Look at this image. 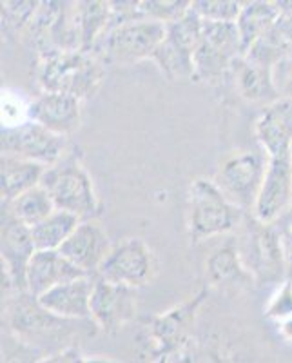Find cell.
Segmentation results:
<instances>
[{"label": "cell", "instance_id": "cell-24", "mask_svg": "<svg viewBox=\"0 0 292 363\" xmlns=\"http://www.w3.org/2000/svg\"><path fill=\"white\" fill-rule=\"evenodd\" d=\"M80 51L93 53L111 24V2H74Z\"/></svg>", "mask_w": 292, "mask_h": 363}, {"label": "cell", "instance_id": "cell-19", "mask_svg": "<svg viewBox=\"0 0 292 363\" xmlns=\"http://www.w3.org/2000/svg\"><path fill=\"white\" fill-rule=\"evenodd\" d=\"M95 281L96 277L67 281L38 296V301L45 311L66 320H91V296Z\"/></svg>", "mask_w": 292, "mask_h": 363}, {"label": "cell", "instance_id": "cell-34", "mask_svg": "<svg viewBox=\"0 0 292 363\" xmlns=\"http://www.w3.org/2000/svg\"><path fill=\"white\" fill-rule=\"evenodd\" d=\"M40 363H87V356L82 354L79 345H71L62 349V351L44 356Z\"/></svg>", "mask_w": 292, "mask_h": 363}, {"label": "cell", "instance_id": "cell-21", "mask_svg": "<svg viewBox=\"0 0 292 363\" xmlns=\"http://www.w3.org/2000/svg\"><path fill=\"white\" fill-rule=\"evenodd\" d=\"M240 95L249 102L265 104V108L280 100V89L274 82V69L243 57L235 67Z\"/></svg>", "mask_w": 292, "mask_h": 363}, {"label": "cell", "instance_id": "cell-27", "mask_svg": "<svg viewBox=\"0 0 292 363\" xmlns=\"http://www.w3.org/2000/svg\"><path fill=\"white\" fill-rule=\"evenodd\" d=\"M80 222L82 220L66 211H55L53 215L31 227V236L37 251H58Z\"/></svg>", "mask_w": 292, "mask_h": 363}, {"label": "cell", "instance_id": "cell-20", "mask_svg": "<svg viewBox=\"0 0 292 363\" xmlns=\"http://www.w3.org/2000/svg\"><path fill=\"white\" fill-rule=\"evenodd\" d=\"M256 138L267 157L291 153L292 147V100L280 99L259 115L254 125Z\"/></svg>", "mask_w": 292, "mask_h": 363}, {"label": "cell", "instance_id": "cell-38", "mask_svg": "<svg viewBox=\"0 0 292 363\" xmlns=\"http://www.w3.org/2000/svg\"><path fill=\"white\" fill-rule=\"evenodd\" d=\"M151 363H169V356H162V358L155 359V362H151Z\"/></svg>", "mask_w": 292, "mask_h": 363}, {"label": "cell", "instance_id": "cell-23", "mask_svg": "<svg viewBox=\"0 0 292 363\" xmlns=\"http://www.w3.org/2000/svg\"><path fill=\"white\" fill-rule=\"evenodd\" d=\"M45 165L37 162L22 160L15 157H4L0 160V187H2V202H11L26 191L40 186L45 173Z\"/></svg>", "mask_w": 292, "mask_h": 363}, {"label": "cell", "instance_id": "cell-17", "mask_svg": "<svg viewBox=\"0 0 292 363\" xmlns=\"http://www.w3.org/2000/svg\"><path fill=\"white\" fill-rule=\"evenodd\" d=\"M111 247L106 231L96 220H82L58 251L87 277H96Z\"/></svg>", "mask_w": 292, "mask_h": 363}, {"label": "cell", "instance_id": "cell-36", "mask_svg": "<svg viewBox=\"0 0 292 363\" xmlns=\"http://www.w3.org/2000/svg\"><path fill=\"white\" fill-rule=\"evenodd\" d=\"M278 330H280V336L285 340V342L292 343V318L278 323Z\"/></svg>", "mask_w": 292, "mask_h": 363}, {"label": "cell", "instance_id": "cell-30", "mask_svg": "<svg viewBox=\"0 0 292 363\" xmlns=\"http://www.w3.org/2000/svg\"><path fill=\"white\" fill-rule=\"evenodd\" d=\"M242 8L243 2H235V0H198V2H193V9L206 22L236 24Z\"/></svg>", "mask_w": 292, "mask_h": 363}, {"label": "cell", "instance_id": "cell-3", "mask_svg": "<svg viewBox=\"0 0 292 363\" xmlns=\"http://www.w3.org/2000/svg\"><path fill=\"white\" fill-rule=\"evenodd\" d=\"M106 77V64L95 53L64 51L42 58L38 84L44 91L66 93L86 100L99 91Z\"/></svg>", "mask_w": 292, "mask_h": 363}, {"label": "cell", "instance_id": "cell-4", "mask_svg": "<svg viewBox=\"0 0 292 363\" xmlns=\"http://www.w3.org/2000/svg\"><path fill=\"white\" fill-rule=\"evenodd\" d=\"M40 186L47 191L57 211H66L80 220L99 216V196L79 155H66L60 162L50 165Z\"/></svg>", "mask_w": 292, "mask_h": 363}, {"label": "cell", "instance_id": "cell-5", "mask_svg": "<svg viewBox=\"0 0 292 363\" xmlns=\"http://www.w3.org/2000/svg\"><path fill=\"white\" fill-rule=\"evenodd\" d=\"M245 213L227 199L214 180L196 178L189 187V235L193 242L235 231Z\"/></svg>", "mask_w": 292, "mask_h": 363}, {"label": "cell", "instance_id": "cell-25", "mask_svg": "<svg viewBox=\"0 0 292 363\" xmlns=\"http://www.w3.org/2000/svg\"><path fill=\"white\" fill-rule=\"evenodd\" d=\"M207 277L213 285H245L254 284L252 277L243 267L236 245H223L207 260Z\"/></svg>", "mask_w": 292, "mask_h": 363}, {"label": "cell", "instance_id": "cell-7", "mask_svg": "<svg viewBox=\"0 0 292 363\" xmlns=\"http://www.w3.org/2000/svg\"><path fill=\"white\" fill-rule=\"evenodd\" d=\"M203 21L191 6L189 11L167 26L165 38L152 55V62L173 82H186L196 79L194 55L202 40Z\"/></svg>", "mask_w": 292, "mask_h": 363}, {"label": "cell", "instance_id": "cell-29", "mask_svg": "<svg viewBox=\"0 0 292 363\" xmlns=\"http://www.w3.org/2000/svg\"><path fill=\"white\" fill-rule=\"evenodd\" d=\"M193 2L187 0H144L138 4L142 21L160 22V24H173L180 21L191 9Z\"/></svg>", "mask_w": 292, "mask_h": 363}, {"label": "cell", "instance_id": "cell-18", "mask_svg": "<svg viewBox=\"0 0 292 363\" xmlns=\"http://www.w3.org/2000/svg\"><path fill=\"white\" fill-rule=\"evenodd\" d=\"M84 277H87L86 272L74 267L60 251H37L28 267V293L38 298L58 285Z\"/></svg>", "mask_w": 292, "mask_h": 363}, {"label": "cell", "instance_id": "cell-37", "mask_svg": "<svg viewBox=\"0 0 292 363\" xmlns=\"http://www.w3.org/2000/svg\"><path fill=\"white\" fill-rule=\"evenodd\" d=\"M87 363H120V362H116V359H111V358H106V356H91V358H87Z\"/></svg>", "mask_w": 292, "mask_h": 363}, {"label": "cell", "instance_id": "cell-2", "mask_svg": "<svg viewBox=\"0 0 292 363\" xmlns=\"http://www.w3.org/2000/svg\"><path fill=\"white\" fill-rule=\"evenodd\" d=\"M245 229L238 247L243 267L258 285H281L288 280V260L280 231L274 223H262L245 216Z\"/></svg>", "mask_w": 292, "mask_h": 363}, {"label": "cell", "instance_id": "cell-32", "mask_svg": "<svg viewBox=\"0 0 292 363\" xmlns=\"http://www.w3.org/2000/svg\"><path fill=\"white\" fill-rule=\"evenodd\" d=\"M40 2H2V26L8 31H21L33 21Z\"/></svg>", "mask_w": 292, "mask_h": 363}, {"label": "cell", "instance_id": "cell-14", "mask_svg": "<svg viewBox=\"0 0 292 363\" xmlns=\"http://www.w3.org/2000/svg\"><path fill=\"white\" fill-rule=\"evenodd\" d=\"M292 207L291 153L269 157L264 186L258 194L252 216L262 223H276Z\"/></svg>", "mask_w": 292, "mask_h": 363}, {"label": "cell", "instance_id": "cell-11", "mask_svg": "<svg viewBox=\"0 0 292 363\" xmlns=\"http://www.w3.org/2000/svg\"><path fill=\"white\" fill-rule=\"evenodd\" d=\"M66 147L67 142L64 136L55 135L31 120L2 128L0 149L4 157L22 158L50 167L66 157Z\"/></svg>", "mask_w": 292, "mask_h": 363}, {"label": "cell", "instance_id": "cell-12", "mask_svg": "<svg viewBox=\"0 0 292 363\" xmlns=\"http://www.w3.org/2000/svg\"><path fill=\"white\" fill-rule=\"evenodd\" d=\"M2 287L6 293L28 291V267L37 252L31 227L2 213Z\"/></svg>", "mask_w": 292, "mask_h": 363}, {"label": "cell", "instance_id": "cell-1", "mask_svg": "<svg viewBox=\"0 0 292 363\" xmlns=\"http://www.w3.org/2000/svg\"><path fill=\"white\" fill-rule=\"evenodd\" d=\"M77 322L82 320H66L45 311L38 298L28 291L15 293L6 301V323L9 333L38 349L44 356V345H47V342H53L55 352L62 351L57 342L69 340L74 335Z\"/></svg>", "mask_w": 292, "mask_h": 363}, {"label": "cell", "instance_id": "cell-28", "mask_svg": "<svg viewBox=\"0 0 292 363\" xmlns=\"http://www.w3.org/2000/svg\"><path fill=\"white\" fill-rule=\"evenodd\" d=\"M169 363H229V359L213 343L189 336L169 356Z\"/></svg>", "mask_w": 292, "mask_h": 363}, {"label": "cell", "instance_id": "cell-10", "mask_svg": "<svg viewBox=\"0 0 292 363\" xmlns=\"http://www.w3.org/2000/svg\"><path fill=\"white\" fill-rule=\"evenodd\" d=\"M157 274V258L142 238H125L115 244L100 265L96 278L138 289Z\"/></svg>", "mask_w": 292, "mask_h": 363}, {"label": "cell", "instance_id": "cell-16", "mask_svg": "<svg viewBox=\"0 0 292 363\" xmlns=\"http://www.w3.org/2000/svg\"><path fill=\"white\" fill-rule=\"evenodd\" d=\"M82 100L66 93L44 91L26 109L28 120L42 125L47 131L67 138L74 131H79L82 122Z\"/></svg>", "mask_w": 292, "mask_h": 363}, {"label": "cell", "instance_id": "cell-13", "mask_svg": "<svg viewBox=\"0 0 292 363\" xmlns=\"http://www.w3.org/2000/svg\"><path fill=\"white\" fill-rule=\"evenodd\" d=\"M207 291L202 289L193 298L173 307L171 311L158 316H152L147 323V338L151 340L155 359L162 356H171L181 343L189 338L187 330L193 325L196 311L203 303ZM152 359V362H155Z\"/></svg>", "mask_w": 292, "mask_h": 363}, {"label": "cell", "instance_id": "cell-8", "mask_svg": "<svg viewBox=\"0 0 292 363\" xmlns=\"http://www.w3.org/2000/svg\"><path fill=\"white\" fill-rule=\"evenodd\" d=\"M269 157L256 151H242L227 157L220 164L214 184L236 207L249 213L254 209L264 186Z\"/></svg>", "mask_w": 292, "mask_h": 363}, {"label": "cell", "instance_id": "cell-9", "mask_svg": "<svg viewBox=\"0 0 292 363\" xmlns=\"http://www.w3.org/2000/svg\"><path fill=\"white\" fill-rule=\"evenodd\" d=\"M243 58L242 38L236 24L203 21L202 40L194 55L198 80H220Z\"/></svg>", "mask_w": 292, "mask_h": 363}, {"label": "cell", "instance_id": "cell-22", "mask_svg": "<svg viewBox=\"0 0 292 363\" xmlns=\"http://www.w3.org/2000/svg\"><path fill=\"white\" fill-rule=\"evenodd\" d=\"M280 15L281 11L278 2H264V0L243 2L242 13L236 21V28L242 38L243 57L259 38H264L271 31Z\"/></svg>", "mask_w": 292, "mask_h": 363}, {"label": "cell", "instance_id": "cell-31", "mask_svg": "<svg viewBox=\"0 0 292 363\" xmlns=\"http://www.w3.org/2000/svg\"><path fill=\"white\" fill-rule=\"evenodd\" d=\"M42 358L44 354L38 349L26 343L8 329L2 333V363H40Z\"/></svg>", "mask_w": 292, "mask_h": 363}, {"label": "cell", "instance_id": "cell-6", "mask_svg": "<svg viewBox=\"0 0 292 363\" xmlns=\"http://www.w3.org/2000/svg\"><path fill=\"white\" fill-rule=\"evenodd\" d=\"M167 26L152 21H133L111 28L96 44L93 53L106 66L131 64L147 60L157 53L158 45L164 42Z\"/></svg>", "mask_w": 292, "mask_h": 363}, {"label": "cell", "instance_id": "cell-15", "mask_svg": "<svg viewBox=\"0 0 292 363\" xmlns=\"http://www.w3.org/2000/svg\"><path fill=\"white\" fill-rule=\"evenodd\" d=\"M136 313V289L96 278L91 296V322L103 333H115Z\"/></svg>", "mask_w": 292, "mask_h": 363}, {"label": "cell", "instance_id": "cell-40", "mask_svg": "<svg viewBox=\"0 0 292 363\" xmlns=\"http://www.w3.org/2000/svg\"><path fill=\"white\" fill-rule=\"evenodd\" d=\"M291 160H292V147H291Z\"/></svg>", "mask_w": 292, "mask_h": 363}, {"label": "cell", "instance_id": "cell-39", "mask_svg": "<svg viewBox=\"0 0 292 363\" xmlns=\"http://www.w3.org/2000/svg\"><path fill=\"white\" fill-rule=\"evenodd\" d=\"M288 280H292V267H291V272H288Z\"/></svg>", "mask_w": 292, "mask_h": 363}, {"label": "cell", "instance_id": "cell-26", "mask_svg": "<svg viewBox=\"0 0 292 363\" xmlns=\"http://www.w3.org/2000/svg\"><path fill=\"white\" fill-rule=\"evenodd\" d=\"M55 203L42 186L26 191L11 202H2V213L18 220L28 227H33L55 213Z\"/></svg>", "mask_w": 292, "mask_h": 363}, {"label": "cell", "instance_id": "cell-33", "mask_svg": "<svg viewBox=\"0 0 292 363\" xmlns=\"http://www.w3.org/2000/svg\"><path fill=\"white\" fill-rule=\"evenodd\" d=\"M265 316L278 323L292 318V280H285L276 287L274 294L265 307Z\"/></svg>", "mask_w": 292, "mask_h": 363}, {"label": "cell", "instance_id": "cell-35", "mask_svg": "<svg viewBox=\"0 0 292 363\" xmlns=\"http://www.w3.org/2000/svg\"><path fill=\"white\" fill-rule=\"evenodd\" d=\"M274 225L278 227L281 240H283V247H285V252H287L288 267H292V207L285 213L283 216H281L280 220H278V222L274 223Z\"/></svg>", "mask_w": 292, "mask_h": 363}]
</instances>
